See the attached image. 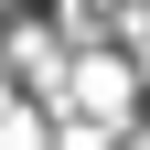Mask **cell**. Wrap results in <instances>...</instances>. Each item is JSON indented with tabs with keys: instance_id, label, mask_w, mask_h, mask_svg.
Segmentation results:
<instances>
[{
	"instance_id": "cell-1",
	"label": "cell",
	"mask_w": 150,
	"mask_h": 150,
	"mask_svg": "<svg viewBox=\"0 0 150 150\" xmlns=\"http://www.w3.org/2000/svg\"><path fill=\"white\" fill-rule=\"evenodd\" d=\"M54 150H107V129H97V118H64V139H54Z\"/></svg>"
}]
</instances>
